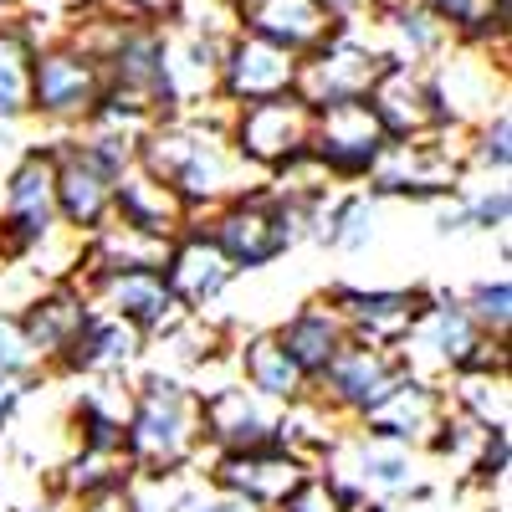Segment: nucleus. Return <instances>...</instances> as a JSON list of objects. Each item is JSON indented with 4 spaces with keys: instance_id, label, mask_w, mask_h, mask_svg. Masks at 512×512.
I'll list each match as a JSON object with an SVG mask.
<instances>
[{
    "instance_id": "nucleus-38",
    "label": "nucleus",
    "mask_w": 512,
    "mask_h": 512,
    "mask_svg": "<svg viewBox=\"0 0 512 512\" xmlns=\"http://www.w3.org/2000/svg\"><path fill=\"white\" fill-rule=\"evenodd\" d=\"M180 0H113V11H123L128 21H144V26H169Z\"/></svg>"
},
{
    "instance_id": "nucleus-3",
    "label": "nucleus",
    "mask_w": 512,
    "mask_h": 512,
    "mask_svg": "<svg viewBox=\"0 0 512 512\" xmlns=\"http://www.w3.org/2000/svg\"><path fill=\"white\" fill-rule=\"evenodd\" d=\"M405 374L410 379H431L436 374H466V369H487V364H507L502 344H492V338L466 318V308L456 303V297H425V308L410 328V338L395 349Z\"/></svg>"
},
{
    "instance_id": "nucleus-30",
    "label": "nucleus",
    "mask_w": 512,
    "mask_h": 512,
    "mask_svg": "<svg viewBox=\"0 0 512 512\" xmlns=\"http://www.w3.org/2000/svg\"><path fill=\"white\" fill-rule=\"evenodd\" d=\"M31 57L36 41L11 21H0V128L31 118Z\"/></svg>"
},
{
    "instance_id": "nucleus-27",
    "label": "nucleus",
    "mask_w": 512,
    "mask_h": 512,
    "mask_svg": "<svg viewBox=\"0 0 512 512\" xmlns=\"http://www.w3.org/2000/svg\"><path fill=\"white\" fill-rule=\"evenodd\" d=\"M88 313H93V308H88V292H82V287H52V292L36 297L31 313L21 318V328H26V338H31V349L41 354V364L67 354V344L82 333Z\"/></svg>"
},
{
    "instance_id": "nucleus-6",
    "label": "nucleus",
    "mask_w": 512,
    "mask_h": 512,
    "mask_svg": "<svg viewBox=\"0 0 512 512\" xmlns=\"http://www.w3.org/2000/svg\"><path fill=\"white\" fill-rule=\"evenodd\" d=\"M425 77H431L446 128H461V134H472L477 123L507 108V47H461L456 41L446 57L425 67Z\"/></svg>"
},
{
    "instance_id": "nucleus-22",
    "label": "nucleus",
    "mask_w": 512,
    "mask_h": 512,
    "mask_svg": "<svg viewBox=\"0 0 512 512\" xmlns=\"http://www.w3.org/2000/svg\"><path fill=\"white\" fill-rule=\"evenodd\" d=\"M88 292V308L103 313V318H118L139 333H154V328H169L175 318V297H169L164 277L159 272H123V277H98L82 287Z\"/></svg>"
},
{
    "instance_id": "nucleus-14",
    "label": "nucleus",
    "mask_w": 512,
    "mask_h": 512,
    "mask_svg": "<svg viewBox=\"0 0 512 512\" xmlns=\"http://www.w3.org/2000/svg\"><path fill=\"white\" fill-rule=\"evenodd\" d=\"M333 313L344 318L354 344H369V349H400L420 308H425V292H400V287H333L328 292Z\"/></svg>"
},
{
    "instance_id": "nucleus-35",
    "label": "nucleus",
    "mask_w": 512,
    "mask_h": 512,
    "mask_svg": "<svg viewBox=\"0 0 512 512\" xmlns=\"http://www.w3.org/2000/svg\"><path fill=\"white\" fill-rule=\"evenodd\" d=\"M466 318H472L492 344H507V323H512V282L497 277V282H477L466 292Z\"/></svg>"
},
{
    "instance_id": "nucleus-15",
    "label": "nucleus",
    "mask_w": 512,
    "mask_h": 512,
    "mask_svg": "<svg viewBox=\"0 0 512 512\" xmlns=\"http://www.w3.org/2000/svg\"><path fill=\"white\" fill-rule=\"evenodd\" d=\"M236 26L303 62L323 41H333L344 21L328 11V0H236Z\"/></svg>"
},
{
    "instance_id": "nucleus-41",
    "label": "nucleus",
    "mask_w": 512,
    "mask_h": 512,
    "mask_svg": "<svg viewBox=\"0 0 512 512\" xmlns=\"http://www.w3.org/2000/svg\"><path fill=\"white\" fill-rule=\"evenodd\" d=\"M16 400H21V390L11 379H0V431H6V420H11V410H16Z\"/></svg>"
},
{
    "instance_id": "nucleus-43",
    "label": "nucleus",
    "mask_w": 512,
    "mask_h": 512,
    "mask_svg": "<svg viewBox=\"0 0 512 512\" xmlns=\"http://www.w3.org/2000/svg\"><path fill=\"white\" fill-rule=\"evenodd\" d=\"M21 6H26V0H0V21H11Z\"/></svg>"
},
{
    "instance_id": "nucleus-21",
    "label": "nucleus",
    "mask_w": 512,
    "mask_h": 512,
    "mask_svg": "<svg viewBox=\"0 0 512 512\" xmlns=\"http://www.w3.org/2000/svg\"><path fill=\"white\" fill-rule=\"evenodd\" d=\"M113 221L134 226L144 236H159V241H175L180 231H190L195 216L164 180H154L144 164H134V169H123V175L113 180Z\"/></svg>"
},
{
    "instance_id": "nucleus-20",
    "label": "nucleus",
    "mask_w": 512,
    "mask_h": 512,
    "mask_svg": "<svg viewBox=\"0 0 512 512\" xmlns=\"http://www.w3.org/2000/svg\"><path fill=\"white\" fill-rule=\"evenodd\" d=\"M159 277H164L169 297H175V308H185V313H205V308L231 287L236 267L216 251V241H210L200 226H190V231L175 236V246H169V262H164Z\"/></svg>"
},
{
    "instance_id": "nucleus-32",
    "label": "nucleus",
    "mask_w": 512,
    "mask_h": 512,
    "mask_svg": "<svg viewBox=\"0 0 512 512\" xmlns=\"http://www.w3.org/2000/svg\"><path fill=\"white\" fill-rule=\"evenodd\" d=\"M134 487V461L123 446H82L77 461L67 466V492L72 497H108V492H128Z\"/></svg>"
},
{
    "instance_id": "nucleus-23",
    "label": "nucleus",
    "mask_w": 512,
    "mask_h": 512,
    "mask_svg": "<svg viewBox=\"0 0 512 512\" xmlns=\"http://www.w3.org/2000/svg\"><path fill=\"white\" fill-rule=\"evenodd\" d=\"M277 344L287 349V359L308 374V384L338 359V349L349 344V328L344 318L333 313V303L323 297V303H303L282 328H277Z\"/></svg>"
},
{
    "instance_id": "nucleus-37",
    "label": "nucleus",
    "mask_w": 512,
    "mask_h": 512,
    "mask_svg": "<svg viewBox=\"0 0 512 512\" xmlns=\"http://www.w3.org/2000/svg\"><path fill=\"white\" fill-rule=\"evenodd\" d=\"M272 512H354V507H349V497L338 492L323 472H308V477L297 482Z\"/></svg>"
},
{
    "instance_id": "nucleus-34",
    "label": "nucleus",
    "mask_w": 512,
    "mask_h": 512,
    "mask_svg": "<svg viewBox=\"0 0 512 512\" xmlns=\"http://www.w3.org/2000/svg\"><path fill=\"white\" fill-rule=\"evenodd\" d=\"M507 164H512V108L492 113L487 123H477L466 134V169H482L492 180H507Z\"/></svg>"
},
{
    "instance_id": "nucleus-40",
    "label": "nucleus",
    "mask_w": 512,
    "mask_h": 512,
    "mask_svg": "<svg viewBox=\"0 0 512 512\" xmlns=\"http://www.w3.org/2000/svg\"><path fill=\"white\" fill-rule=\"evenodd\" d=\"M82 512H134V502H128V492H108V497H88Z\"/></svg>"
},
{
    "instance_id": "nucleus-29",
    "label": "nucleus",
    "mask_w": 512,
    "mask_h": 512,
    "mask_svg": "<svg viewBox=\"0 0 512 512\" xmlns=\"http://www.w3.org/2000/svg\"><path fill=\"white\" fill-rule=\"evenodd\" d=\"M431 11L451 41L461 47H507V21H512V6L507 0H420Z\"/></svg>"
},
{
    "instance_id": "nucleus-18",
    "label": "nucleus",
    "mask_w": 512,
    "mask_h": 512,
    "mask_svg": "<svg viewBox=\"0 0 512 512\" xmlns=\"http://www.w3.org/2000/svg\"><path fill=\"white\" fill-rule=\"evenodd\" d=\"M303 477H308V461H303V456H292V451H282V446H262V451L216 456L210 487L231 492V497H246V502L262 507V512H272Z\"/></svg>"
},
{
    "instance_id": "nucleus-24",
    "label": "nucleus",
    "mask_w": 512,
    "mask_h": 512,
    "mask_svg": "<svg viewBox=\"0 0 512 512\" xmlns=\"http://www.w3.org/2000/svg\"><path fill=\"white\" fill-rule=\"evenodd\" d=\"M144 354V333L139 328H128L118 318H103V313H88V323H82V333L67 344V354L57 359L62 369L72 374H123L128 364H134Z\"/></svg>"
},
{
    "instance_id": "nucleus-17",
    "label": "nucleus",
    "mask_w": 512,
    "mask_h": 512,
    "mask_svg": "<svg viewBox=\"0 0 512 512\" xmlns=\"http://www.w3.org/2000/svg\"><path fill=\"white\" fill-rule=\"evenodd\" d=\"M297 82V57L272 47L262 36H246L236 31L226 41V57H221V103L226 108H246V103H267L292 93Z\"/></svg>"
},
{
    "instance_id": "nucleus-8",
    "label": "nucleus",
    "mask_w": 512,
    "mask_h": 512,
    "mask_svg": "<svg viewBox=\"0 0 512 512\" xmlns=\"http://www.w3.org/2000/svg\"><path fill=\"white\" fill-rule=\"evenodd\" d=\"M103 103V62H93L72 41H47L31 57V118L82 128Z\"/></svg>"
},
{
    "instance_id": "nucleus-44",
    "label": "nucleus",
    "mask_w": 512,
    "mask_h": 512,
    "mask_svg": "<svg viewBox=\"0 0 512 512\" xmlns=\"http://www.w3.org/2000/svg\"><path fill=\"white\" fill-rule=\"evenodd\" d=\"M26 512H57V507H52V502H47V507H26Z\"/></svg>"
},
{
    "instance_id": "nucleus-12",
    "label": "nucleus",
    "mask_w": 512,
    "mask_h": 512,
    "mask_svg": "<svg viewBox=\"0 0 512 512\" xmlns=\"http://www.w3.org/2000/svg\"><path fill=\"white\" fill-rule=\"evenodd\" d=\"M52 190H57V221L67 231L93 236L113 221V175L77 139L52 144Z\"/></svg>"
},
{
    "instance_id": "nucleus-10",
    "label": "nucleus",
    "mask_w": 512,
    "mask_h": 512,
    "mask_svg": "<svg viewBox=\"0 0 512 512\" xmlns=\"http://www.w3.org/2000/svg\"><path fill=\"white\" fill-rule=\"evenodd\" d=\"M390 139L374 118L369 103H338V108H323L313 113V149L308 159L323 169L328 180H369Z\"/></svg>"
},
{
    "instance_id": "nucleus-4",
    "label": "nucleus",
    "mask_w": 512,
    "mask_h": 512,
    "mask_svg": "<svg viewBox=\"0 0 512 512\" xmlns=\"http://www.w3.org/2000/svg\"><path fill=\"white\" fill-rule=\"evenodd\" d=\"M384 72H390V57L379 52L374 21L369 26H338L333 41H323L318 52H308L297 62L292 93L313 113H323V108H338V103H364Z\"/></svg>"
},
{
    "instance_id": "nucleus-26",
    "label": "nucleus",
    "mask_w": 512,
    "mask_h": 512,
    "mask_svg": "<svg viewBox=\"0 0 512 512\" xmlns=\"http://www.w3.org/2000/svg\"><path fill=\"white\" fill-rule=\"evenodd\" d=\"M241 384L251 395H262L267 405H297L308 395V374L287 359L277 333H251L241 344Z\"/></svg>"
},
{
    "instance_id": "nucleus-42",
    "label": "nucleus",
    "mask_w": 512,
    "mask_h": 512,
    "mask_svg": "<svg viewBox=\"0 0 512 512\" xmlns=\"http://www.w3.org/2000/svg\"><path fill=\"white\" fill-rule=\"evenodd\" d=\"M67 6H72V11H108L113 0H67Z\"/></svg>"
},
{
    "instance_id": "nucleus-1",
    "label": "nucleus",
    "mask_w": 512,
    "mask_h": 512,
    "mask_svg": "<svg viewBox=\"0 0 512 512\" xmlns=\"http://www.w3.org/2000/svg\"><path fill=\"white\" fill-rule=\"evenodd\" d=\"M231 108L216 98L195 113H164L144 128L139 139V164L154 180H164L185 200V210H221L241 195L262 190V175L246 169L226 139Z\"/></svg>"
},
{
    "instance_id": "nucleus-16",
    "label": "nucleus",
    "mask_w": 512,
    "mask_h": 512,
    "mask_svg": "<svg viewBox=\"0 0 512 512\" xmlns=\"http://www.w3.org/2000/svg\"><path fill=\"white\" fill-rule=\"evenodd\" d=\"M277 420H282L277 405H267L262 395H251L241 379L216 384V390L200 395V431H205V441L221 446V456L277 446Z\"/></svg>"
},
{
    "instance_id": "nucleus-9",
    "label": "nucleus",
    "mask_w": 512,
    "mask_h": 512,
    "mask_svg": "<svg viewBox=\"0 0 512 512\" xmlns=\"http://www.w3.org/2000/svg\"><path fill=\"white\" fill-rule=\"evenodd\" d=\"M57 190H52V144L26 149L16 169L6 175V195H0V256H36L57 236Z\"/></svg>"
},
{
    "instance_id": "nucleus-11",
    "label": "nucleus",
    "mask_w": 512,
    "mask_h": 512,
    "mask_svg": "<svg viewBox=\"0 0 512 512\" xmlns=\"http://www.w3.org/2000/svg\"><path fill=\"white\" fill-rule=\"evenodd\" d=\"M446 415H451V400H446L441 384L405 374L369 415H359V431H364V441L410 451V446H431V441L441 436Z\"/></svg>"
},
{
    "instance_id": "nucleus-39",
    "label": "nucleus",
    "mask_w": 512,
    "mask_h": 512,
    "mask_svg": "<svg viewBox=\"0 0 512 512\" xmlns=\"http://www.w3.org/2000/svg\"><path fill=\"white\" fill-rule=\"evenodd\" d=\"M180 512H262V507L246 502V497H231V492H216V487H210V492L195 487V497H190Z\"/></svg>"
},
{
    "instance_id": "nucleus-2",
    "label": "nucleus",
    "mask_w": 512,
    "mask_h": 512,
    "mask_svg": "<svg viewBox=\"0 0 512 512\" xmlns=\"http://www.w3.org/2000/svg\"><path fill=\"white\" fill-rule=\"evenodd\" d=\"M205 431H200V395L180 379L149 374L139 395L128 400L123 420V451L139 477H180L195 461Z\"/></svg>"
},
{
    "instance_id": "nucleus-19",
    "label": "nucleus",
    "mask_w": 512,
    "mask_h": 512,
    "mask_svg": "<svg viewBox=\"0 0 512 512\" xmlns=\"http://www.w3.org/2000/svg\"><path fill=\"white\" fill-rule=\"evenodd\" d=\"M384 128V139L390 144H405V139H425L436 134V128H446L441 108H436V93H431V77H425L420 67H395L384 72L374 82V93L364 98Z\"/></svg>"
},
{
    "instance_id": "nucleus-36",
    "label": "nucleus",
    "mask_w": 512,
    "mask_h": 512,
    "mask_svg": "<svg viewBox=\"0 0 512 512\" xmlns=\"http://www.w3.org/2000/svg\"><path fill=\"white\" fill-rule=\"evenodd\" d=\"M36 369H41V354L31 349V338H26L21 318L0 313V379L21 384V379H31Z\"/></svg>"
},
{
    "instance_id": "nucleus-28",
    "label": "nucleus",
    "mask_w": 512,
    "mask_h": 512,
    "mask_svg": "<svg viewBox=\"0 0 512 512\" xmlns=\"http://www.w3.org/2000/svg\"><path fill=\"white\" fill-rule=\"evenodd\" d=\"M451 410L466 415L482 431H507L512 425V379L507 364H487V369H466L451 379Z\"/></svg>"
},
{
    "instance_id": "nucleus-33",
    "label": "nucleus",
    "mask_w": 512,
    "mask_h": 512,
    "mask_svg": "<svg viewBox=\"0 0 512 512\" xmlns=\"http://www.w3.org/2000/svg\"><path fill=\"white\" fill-rule=\"evenodd\" d=\"M507 216H512V195L497 180V185H482L472 195H451V205L441 210V236H451V231H502Z\"/></svg>"
},
{
    "instance_id": "nucleus-13",
    "label": "nucleus",
    "mask_w": 512,
    "mask_h": 512,
    "mask_svg": "<svg viewBox=\"0 0 512 512\" xmlns=\"http://www.w3.org/2000/svg\"><path fill=\"white\" fill-rule=\"evenodd\" d=\"M405 379V364H400V354H390V349H369V344H349L338 349V359L313 379L318 384V400L323 405H333L338 415H369L384 395L395 390V384Z\"/></svg>"
},
{
    "instance_id": "nucleus-5",
    "label": "nucleus",
    "mask_w": 512,
    "mask_h": 512,
    "mask_svg": "<svg viewBox=\"0 0 512 512\" xmlns=\"http://www.w3.org/2000/svg\"><path fill=\"white\" fill-rule=\"evenodd\" d=\"M226 139H231V149L246 169H256L262 180H277V175H287V169H297L308 159V149H313V108L297 93L231 108Z\"/></svg>"
},
{
    "instance_id": "nucleus-7",
    "label": "nucleus",
    "mask_w": 512,
    "mask_h": 512,
    "mask_svg": "<svg viewBox=\"0 0 512 512\" xmlns=\"http://www.w3.org/2000/svg\"><path fill=\"white\" fill-rule=\"evenodd\" d=\"M374 195H410V200H446L466 185V134L461 128H436L425 139L390 144L369 175Z\"/></svg>"
},
{
    "instance_id": "nucleus-31",
    "label": "nucleus",
    "mask_w": 512,
    "mask_h": 512,
    "mask_svg": "<svg viewBox=\"0 0 512 512\" xmlns=\"http://www.w3.org/2000/svg\"><path fill=\"white\" fill-rule=\"evenodd\" d=\"M374 226H379V205L374 195H333L318 205V221H313V236L333 251H364L374 241Z\"/></svg>"
},
{
    "instance_id": "nucleus-25",
    "label": "nucleus",
    "mask_w": 512,
    "mask_h": 512,
    "mask_svg": "<svg viewBox=\"0 0 512 512\" xmlns=\"http://www.w3.org/2000/svg\"><path fill=\"white\" fill-rule=\"evenodd\" d=\"M169 246H175V241H159V236H144V231H134V226L108 221L103 231L88 236V246H82V262H88L93 282H98V277H123V272H164Z\"/></svg>"
}]
</instances>
